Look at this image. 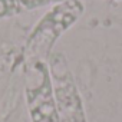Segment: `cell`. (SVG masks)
<instances>
[{
    "label": "cell",
    "instance_id": "6da1fadb",
    "mask_svg": "<svg viewBox=\"0 0 122 122\" xmlns=\"http://www.w3.org/2000/svg\"><path fill=\"white\" fill-rule=\"evenodd\" d=\"M15 6H16L15 0H0V17L10 15L15 10Z\"/></svg>",
    "mask_w": 122,
    "mask_h": 122
},
{
    "label": "cell",
    "instance_id": "7a4b0ae2",
    "mask_svg": "<svg viewBox=\"0 0 122 122\" xmlns=\"http://www.w3.org/2000/svg\"><path fill=\"white\" fill-rule=\"evenodd\" d=\"M52 2V0H20V3L27 7V9H33V7H39V6H43L46 3Z\"/></svg>",
    "mask_w": 122,
    "mask_h": 122
}]
</instances>
